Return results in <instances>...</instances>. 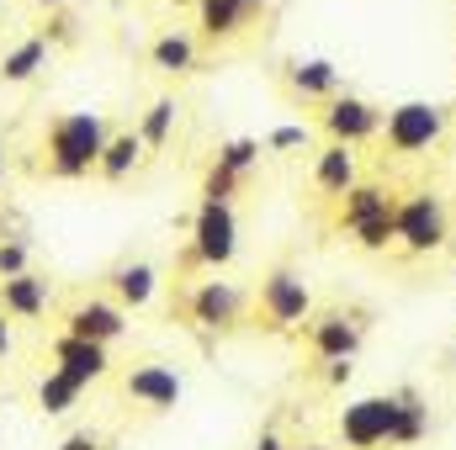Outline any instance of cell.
I'll list each match as a JSON object with an SVG mask.
<instances>
[{"label":"cell","instance_id":"obj_1","mask_svg":"<svg viewBox=\"0 0 456 450\" xmlns=\"http://www.w3.org/2000/svg\"><path fill=\"white\" fill-rule=\"evenodd\" d=\"M430 430V408L414 387L403 392H371L340 408V440L350 450H382V446H414Z\"/></svg>","mask_w":456,"mask_h":450},{"label":"cell","instance_id":"obj_2","mask_svg":"<svg viewBox=\"0 0 456 450\" xmlns=\"http://www.w3.org/2000/svg\"><path fill=\"white\" fill-rule=\"evenodd\" d=\"M107 149V117L102 112H64L48 122V175L53 181H80L102 165Z\"/></svg>","mask_w":456,"mask_h":450},{"label":"cell","instance_id":"obj_3","mask_svg":"<svg viewBox=\"0 0 456 450\" xmlns=\"http://www.w3.org/2000/svg\"><path fill=\"white\" fill-rule=\"evenodd\" d=\"M446 122H452V112L436 107V101H398L393 112L382 117V143L393 154L414 159V154H430L446 138Z\"/></svg>","mask_w":456,"mask_h":450},{"label":"cell","instance_id":"obj_4","mask_svg":"<svg viewBox=\"0 0 456 450\" xmlns=\"http://www.w3.org/2000/svg\"><path fill=\"white\" fill-rule=\"evenodd\" d=\"M452 223H446V197L441 191H414L398 202V244L409 254H436L446 249Z\"/></svg>","mask_w":456,"mask_h":450},{"label":"cell","instance_id":"obj_5","mask_svg":"<svg viewBox=\"0 0 456 450\" xmlns=\"http://www.w3.org/2000/svg\"><path fill=\"white\" fill-rule=\"evenodd\" d=\"M191 254H197V265H208V270H224L228 260L239 254V218H233V202H208V197H202V207H197V218H191Z\"/></svg>","mask_w":456,"mask_h":450},{"label":"cell","instance_id":"obj_6","mask_svg":"<svg viewBox=\"0 0 456 450\" xmlns=\"http://www.w3.org/2000/svg\"><path fill=\"white\" fill-rule=\"evenodd\" d=\"M260 318L265 329H292V324H308L314 318V292L297 270L276 265L265 281H260Z\"/></svg>","mask_w":456,"mask_h":450},{"label":"cell","instance_id":"obj_7","mask_svg":"<svg viewBox=\"0 0 456 450\" xmlns=\"http://www.w3.org/2000/svg\"><path fill=\"white\" fill-rule=\"evenodd\" d=\"M122 392H127L138 408H149V414H170V408L181 403L186 382H181V371H175V366L143 360V366H133V371L122 376Z\"/></svg>","mask_w":456,"mask_h":450},{"label":"cell","instance_id":"obj_8","mask_svg":"<svg viewBox=\"0 0 456 450\" xmlns=\"http://www.w3.org/2000/svg\"><path fill=\"white\" fill-rule=\"evenodd\" d=\"M382 107H371V101H361V96H330V107H324V133L335 138V143H371V138H382Z\"/></svg>","mask_w":456,"mask_h":450},{"label":"cell","instance_id":"obj_9","mask_svg":"<svg viewBox=\"0 0 456 450\" xmlns=\"http://www.w3.org/2000/svg\"><path fill=\"white\" fill-rule=\"evenodd\" d=\"M191 318L202 324V329H233L239 318H244V308H249V292L244 286H233V281H202L197 292H191Z\"/></svg>","mask_w":456,"mask_h":450},{"label":"cell","instance_id":"obj_10","mask_svg":"<svg viewBox=\"0 0 456 450\" xmlns=\"http://www.w3.org/2000/svg\"><path fill=\"white\" fill-rule=\"evenodd\" d=\"M53 366L91 387V382H102V376L112 371V355H107V344H102V339H80V334H69V329H64V334L53 339Z\"/></svg>","mask_w":456,"mask_h":450},{"label":"cell","instance_id":"obj_11","mask_svg":"<svg viewBox=\"0 0 456 450\" xmlns=\"http://www.w3.org/2000/svg\"><path fill=\"white\" fill-rule=\"evenodd\" d=\"M64 329L80 339H102V344H117V339L127 334V308L122 302H80V308H69L64 313Z\"/></svg>","mask_w":456,"mask_h":450},{"label":"cell","instance_id":"obj_12","mask_svg":"<svg viewBox=\"0 0 456 450\" xmlns=\"http://www.w3.org/2000/svg\"><path fill=\"white\" fill-rule=\"evenodd\" d=\"M308 344H314L319 360H355L361 324L345 318V313H319V318H308Z\"/></svg>","mask_w":456,"mask_h":450},{"label":"cell","instance_id":"obj_13","mask_svg":"<svg viewBox=\"0 0 456 450\" xmlns=\"http://www.w3.org/2000/svg\"><path fill=\"white\" fill-rule=\"evenodd\" d=\"M48 297H53L48 276H32V270L0 276V313L5 318H43L48 313Z\"/></svg>","mask_w":456,"mask_h":450},{"label":"cell","instance_id":"obj_14","mask_svg":"<svg viewBox=\"0 0 456 450\" xmlns=\"http://www.w3.org/2000/svg\"><path fill=\"white\" fill-rule=\"evenodd\" d=\"M361 181V165H355V149L350 143H324L319 154H314V186L324 191V197H345L350 186Z\"/></svg>","mask_w":456,"mask_h":450},{"label":"cell","instance_id":"obj_15","mask_svg":"<svg viewBox=\"0 0 456 450\" xmlns=\"http://www.w3.org/2000/svg\"><path fill=\"white\" fill-rule=\"evenodd\" d=\"M107 292H112V302L122 308H149L154 302V292H159V270L149 265V260H122L112 276H107Z\"/></svg>","mask_w":456,"mask_h":450},{"label":"cell","instance_id":"obj_16","mask_svg":"<svg viewBox=\"0 0 456 450\" xmlns=\"http://www.w3.org/2000/svg\"><path fill=\"white\" fill-rule=\"evenodd\" d=\"M287 85L303 101H330V96H340V69L330 59H292L287 64Z\"/></svg>","mask_w":456,"mask_h":450},{"label":"cell","instance_id":"obj_17","mask_svg":"<svg viewBox=\"0 0 456 450\" xmlns=\"http://www.w3.org/2000/svg\"><path fill=\"white\" fill-rule=\"evenodd\" d=\"M48 53H53V43H48L43 32L21 37L16 48H5V53H0V80H5V85H27L37 69H48Z\"/></svg>","mask_w":456,"mask_h":450},{"label":"cell","instance_id":"obj_18","mask_svg":"<svg viewBox=\"0 0 456 450\" xmlns=\"http://www.w3.org/2000/svg\"><path fill=\"white\" fill-rule=\"evenodd\" d=\"M249 5L244 0H197V27H202V37H213V43H228V37H239L244 27H249Z\"/></svg>","mask_w":456,"mask_h":450},{"label":"cell","instance_id":"obj_19","mask_svg":"<svg viewBox=\"0 0 456 450\" xmlns=\"http://www.w3.org/2000/svg\"><path fill=\"white\" fill-rule=\"evenodd\" d=\"M393 207H398V197H393L387 186H377V181H355V186L340 197V228L350 233L355 223H366V218H377V213H393Z\"/></svg>","mask_w":456,"mask_h":450},{"label":"cell","instance_id":"obj_20","mask_svg":"<svg viewBox=\"0 0 456 450\" xmlns=\"http://www.w3.org/2000/svg\"><path fill=\"white\" fill-rule=\"evenodd\" d=\"M80 398H86V382H75V376H69V371H59V366H53V371H48V376L37 382V408H43L48 419L69 414V408H75Z\"/></svg>","mask_w":456,"mask_h":450},{"label":"cell","instance_id":"obj_21","mask_svg":"<svg viewBox=\"0 0 456 450\" xmlns=\"http://www.w3.org/2000/svg\"><path fill=\"white\" fill-rule=\"evenodd\" d=\"M143 149H149V143H143V133H117V138H107V149H102V165H96V170H102L107 181H127V175L138 170Z\"/></svg>","mask_w":456,"mask_h":450},{"label":"cell","instance_id":"obj_22","mask_svg":"<svg viewBox=\"0 0 456 450\" xmlns=\"http://www.w3.org/2000/svg\"><path fill=\"white\" fill-rule=\"evenodd\" d=\"M149 59H154V69H165V75H191V69H197V43H191L186 32H165V37H154Z\"/></svg>","mask_w":456,"mask_h":450},{"label":"cell","instance_id":"obj_23","mask_svg":"<svg viewBox=\"0 0 456 450\" xmlns=\"http://www.w3.org/2000/svg\"><path fill=\"white\" fill-rule=\"evenodd\" d=\"M350 244L366 249V254L393 249V244H398V207H393V213H377V218H366V223H355L350 228Z\"/></svg>","mask_w":456,"mask_h":450},{"label":"cell","instance_id":"obj_24","mask_svg":"<svg viewBox=\"0 0 456 450\" xmlns=\"http://www.w3.org/2000/svg\"><path fill=\"white\" fill-rule=\"evenodd\" d=\"M175 112H181V107H175V96H159V101L143 112L138 133H143V143H149V149H165V143H170V133H175Z\"/></svg>","mask_w":456,"mask_h":450},{"label":"cell","instance_id":"obj_25","mask_svg":"<svg viewBox=\"0 0 456 450\" xmlns=\"http://www.w3.org/2000/svg\"><path fill=\"white\" fill-rule=\"evenodd\" d=\"M218 165H224V170H233V175L244 181V175L260 165V138H228L224 149H218Z\"/></svg>","mask_w":456,"mask_h":450},{"label":"cell","instance_id":"obj_26","mask_svg":"<svg viewBox=\"0 0 456 450\" xmlns=\"http://www.w3.org/2000/svg\"><path fill=\"white\" fill-rule=\"evenodd\" d=\"M233 191H239V175L224 170V165H213L208 181H202V197H208V202H233Z\"/></svg>","mask_w":456,"mask_h":450},{"label":"cell","instance_id":"obj_27","mask_svg":"<svg viewBox=\"0 0 456 450\" xmlns=\"http://www.w3.org/2000/svg\"><path fill=\"white\" fill-rule=\"evenodd\" d=\"M303 143H308V127H303V122H287V127H276V133L265 138L271 154H287V149H303Z\"/></svg>","mask_w":456,"mask_h":450},{"label":"cell","instance_id":"obj_28","mask_svg":"<svg viewBox=\"0 0 456 450\" xmlns=\"http://www.w3.org/2000/svg\"><path fill=\"white\" fill-rule=\"evenodd\" d=\"M27 270V244L21 238H0V276H21Z\"/></svg>","mask_w":456,"mask_h":450},{"label":"cell","instance_id":"obj_29","mask_svg":"<svg viewBox=\"0 0 456 450\" xmlns=\"http://www.w3.org/2000/svg\"><path fill=\"white\" fill-rule=\"evenodd\" d=\"M350 376H355L350 360H324V382H330V387H350Z\"/></svg>","mask_w":456,"mask_h":450},{"label":"cell","instance_id":"obj_30","mask_svg":"<svg viewBox=\"0 0 456 450\" xmlns=\"http://www.w3.org/2000/svg\"><path fill=\"white\" fill-rule=\"evenodd\" d=\"M59 450H102V435H96V430H75Z\"/></svg>","mask_w":456,"mask_h":450},{"label":"cell","instance_id":"obj_31","mask_svg":"<svg viewBox=\"0 0 456 450\" xmlns=\"http://www.w3.org/2000/svg\"><path fill=\"white\" fill-rule=\"evenodd\" d=\"M48 37H59V43H69V37H75V21H69V16H59V21L48 27Z\"/></svg>","mask_w":456,"mask_h":450},{"label":"cell","instance_id":"obj_32","mask_svg":"<svg viewBox=\"0 0 456 450\" xmlns=\"http://www.w3.org/2000/svg\"><path fill=\"white\" fill-rule=\"evenodd\" d=\"M255 450H287V446H281L276 435H260V440H255Z\"/></svg>","mask_w":456,"mask_h":450},{"label":"cell","instance_id":"obj_33","mask_svg":"<svg viewBox=\"0 0 456 450\" xmlns=\"http://www.w3.org/2000/svg\"><path fill=\"white\" fill-rule=\"evenodd\" d=\"M5 350H11V329H5V313H0V360H5Z\"/></svg>","mask_w":456,"mask_h":450},{"label":"cell","instance_id":"obj_34","mask_svg":"<svg viewBox=\"0 0 456 450\" xmlns=\"http://www.w3.org/2000/svg\"><path fill=\"white\" fill-rule=\"evenodd\" d=\"M244 5H249V11H265V5H271V0H244Z\"/></svg>","mask_w":456,"mask_h":450},{"label":"cell","instance_id":"obj_35","mask_svg":"<svg viewBox=\"0 0 456 450\" xmlns=\"http://www.w3.org/2000/svg\"><path fill=\"white\" fill-rule=\"evenodd\" d=\"M37 5H43V11H59V5H64V0H37Z\"/></svg>","mask_w":456,"mask_h":450},{"label":"cell","instance_id":"obj_36","mask_svg":"<svg viewBox=\"0 0 456 450\" xmlns=\"http://www.w3.org/2000/svg\"><path fill=\"white\" fill-rule=\"evenodd\" d=\"M0 181H5V149H0Z\"/></svg>","mask_w":456,"mask_h":450},{"label":"cell","instance_id":"obj_37","mask_svg":"<svg viewBox=\"0 0 456 450\" xmlns=\"http://www.w3.org/2000/svg\"><path fill=\"white\" fill-rule=\"evenodd\" d=\"M297 450H330V446H297Z\"/></svg>","mask_w":456,"mask_h":450},{"label":"cell","instance_id":"obj_38","mask_svg":"<svg viewBox=\"0 0 456 450\" xmlns=\"http://www.w3.org/2000/svg\"><path fill=\"white\" fill-rule=\"evenodd\" d=\"M452 112H456V101H452Z\"/></svg>","mask_w":456,"mask_h":450}]
</instances>
